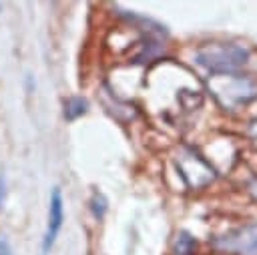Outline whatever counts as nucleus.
I'll return each instance as SVG.
<instances>
[{"label": "nucleus", "instance_id": "obj_1", "mask_svg": "<svg viewBox=\"0 0 257 255\" xmlns=\"http://www.w3.org/2000/svg\"><path fill=\"white\" fill-rule=\"evenodd\" d=\"M197 62L213 74H233L249 60V50L235 42H209L195 52Z\"/></svg>", "mask_w": 257, "mask_h": 255}, {"label": "nucleus", "instance_id": "obj_2", "mask_svg": "<svg viewBox=\"0 0 257 255\" xmlns=\"http://www.w3.org/2000/svg\"><path fill=\"white\" fill-rule=\"evenodd\" d=\"M209 88L215 100L229 110L257 96V82L241 74H213L209 78Z\"/></svg>", "mask_w": 257, "mask_h": 255}, {"label": "nucleus", "instance_id": "obj_3", "mask_svg": "<svg viewBox=\"0 0 257 255\" xmlns=\"http://www.w3.org/2000/svg\"><path fill=\"white\" fill-rule=\"evenodd\" d=\"M213 245L223 253L233 255H257V221L227 231L225 235L217 237Z\"/></svg>", "mask_w": 257, "mask_h": 255}, {"label": "nucleus", "instance_id": "obj_4", "mask_svg": "<svg viewBox=\"0 0 257 255\" xmlns=\"http://www.w3.org/2000/svg\"><path fill=\"white\" fill-rule=\"evenodd\" d=\"M177 169L181 171V175L187 181V185L193 187V189L209 185L213 181V177H215L213 169L197 153H193L191 149H183L177 155Z\"/></svg>", "mask_w": 257, "mask_h": 255}, {"label": "nucleus", "instance_id": "obj_5", "mask_svg": "<svg viewBox=\"0 0 257 255\" xmlns=\"http://www.w3.org/2000/svg\"><path fill=\"white\" fill-rule=\"evenodd\" d=\"M64 223V199H62V189L56 185L50 191V201H48V219H46V231L42 239V255H48L60 229Z\"/></svg>", "mask_w": 257, "mask_h": 255}, {"label": "nucleus", "instance_id": "obj_6", "mask_svg": "<svg viewBox=\"0 0 257 255\" xmlns=\"http://www.w3.org/2000/svg\"><path fill=\"white\" fill-rule=\"evenodd\" d=\"M62 106H64V110H62L64 118L68 122H72V120H76L88 112V100L84 96H68V98H64Z\"/></svg>", "mask_w": 257, "mask_h": 255}, {"label": "nucleus", "instance_id": "obj_7", "mask_svg": "<svg viewBox=\"0 0 257 255\" xmlns=\"http://www.w3.org/2000/svg\"><path fill=\"white\" fill-rule=\"evenodd\" d=\"M195 247H197V243L189 233H179L175 239L173 251H175V255H191V253H195Z\"/></svg>", "mask_w": 257, "mask_h": 255}, {"label": "nucleus", "instance_id": "obj_8", "mask_svg": "<svg viewBox=\"0 0 257 255\" xmlns=\"http://www.w3.org/2000/svg\"><path fill=\"white\" fill-rule=\"evenodd\" d=\"M106 207H108L106 197H104L102 193L94 191V193H92V197H90V201H88V209H90V213H92V217H94L96 221H100V219L104 217Z\"/></svg>", "mask_w": 257, "mask_h": 255}, {"label": "nucleus", "instance_id": "obj_9", "mask_svg": "<svg viewBox=\"0 0 257 255\" xmlns=\"http://www.w3.org/2000/svg\"><path fill=\"white\" fill-rule=\"evenodd\" d=\"M0 255H12V247L6 237H0Z\"/></svg>", "mask_w": 257, "mask_h": 255}, {"label": "nucleus", "instance_id": "obj_10", "mask_svg": "<svg viewBox=\"0 0 257 255\" xmlns=\"http://www.w3.org/2000/svg\"><path fill=\"white\" fill-rule=\"evenodd\" d=\"M4 199H6V181H4V177L0 175V209L4 207Z\"/></svg>", "mask_w": 257, "mask_h": 255}, {"label": "nucleus", "instance_id": "obj_11", "mask_svg": "<svg viewBox=\"0 0 257 255\" xmlns=\"http://www.w3.org/2000/svg\"><path fill=\"white\" fill-rule=\"evenodd\" d=\"M251 137H253V141H255V145H257V122H255L253 129H251Z\"/></svg>", "mask_w": 257, "mask_h": 255}, {"label": "nucleus", "instance_id": "obj_12", "mask_svg": "<svg viewBox=\"0 0 257 255\" xmlns=\"http://www.w3.org/2000/svg\"><path fill=\"white\" fill-rule=\"evenodd\" d=\"M0 10H2V4H0Z\"/></svg>", "mask_w": 257, "mask_h": 255}]
</instances>
